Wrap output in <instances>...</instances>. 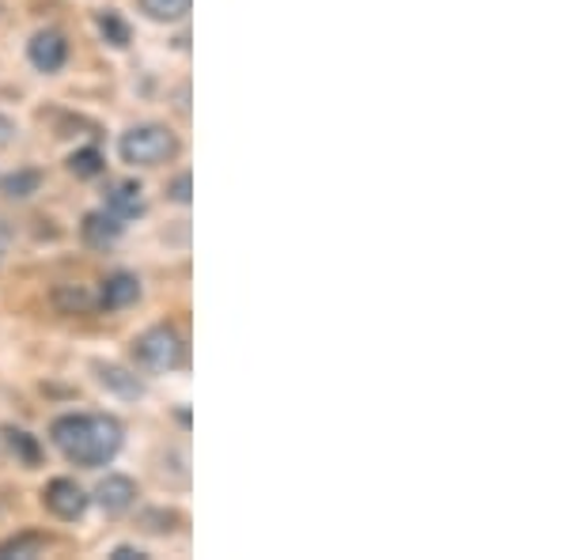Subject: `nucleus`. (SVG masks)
Segmentation results:
<instances>
[{
    "mask_svg": "<svg viewBox=\"0 0 568 560\" xmlns=\"http://www.w3.org/2000/svg\"><path fill=\"white\" fill-rule=\"evenodd\" d=\"M136 299H141V281H136L133 273H110L103 281V288H99V303H103L106 310H122Z\"/></svg>",
    "mask_w": 568,
    "mask_h": 560,
    "instance_id": "nucleus-8",
    "label": "nucleus"
},
{
    "mask_svg": "<svg viewBox=\"0 0 568 560\" xmlns=\"http://www.w3.org/2000/svg\"><path fill=\"white\" fill-rule=\"evenodd\" d=\"M95 371H99V383H103L106 390L122 394V398H141V394H144L141 379H136L133 371H125V367H118V364H95Z\"/></svg>",
    "mask_w": 568,
    "mask_h": 560,
    "instance_id": "nucleus-10",
    "label": "nucleus"
},
{
    "mask_svg": "<svg viewBox=\"0 0 568 560\" xmlns=\"http://www.w3.org/2000/svg\"><path fill=\"white\" fill-rule=\"evenodd\" d=\"M42 503L58 519L72 522V519H80L88 511V492L80 489V485L72 481V477H53V481L42 489Z\"/></svg>",
    "mask_w": 568,
    "mask_h": 560,
    "instance_id": "nucleus-4",
    "label": "nucleus"
},
{
    "mask_svg": "<svg viewBox=\"0 0 568 560\" xmlns=\"http://www.w3.org/2000/svg\"><path fill=\"white\" fill-rule=\"evenodd\" d=\"M4 243H8V232L0 227V254H4Z\"/></svg>",
    "mask_w": 568,
    "mask_h": 560,
    "instance_id": "nucleus-22",
    "label": "nucleus"
},
{
    "mask_svg": "<svg viewBox=\"0 0 568 560\" xmlns=\"http://www.w3.org/2000/svg\"><path fill=\"white\" fill-rule=\"evenodd\" d=\"M69 171L77 174V179H95V174H103V155L95 149H80L69 155Z\"/></svg>",
    "mask_w": 568,
    "mask_h": 560,
    "instance_id": "nucleus-16",
    "label": "nucleus"
},
{
    "mask_svg": "<svg viewBox=\"0 0 568 560\" xmlns=\"http://www.w3.org/2000/svg\"><path fill=\"white\" fill-rule=\"evenodd\" d=\"M144 522H179V516H163V511H149V516H144ZM149 530H155V534H171V527H149Z\"/></svg>",
    "mask_w": 568,
    "mask_h": 560,
    "instance_id": "nucleus-20",
    "label": "nucleus"
},
{
    "mask_svg": "<svg viewBox=\"0 0 568 560\" xmlns=\"http://www.w3.org/2000/svg\"><path fill=\"white\" fill-rule=\"evenodd\" d=\"M4 436H8V447H12L27 466H39V444H34V436H27L23 428H8Z\"/></svg>",
    "mask_w": 568,
    "mask_h": 560,
    "instance_id": "nucleus-17",
    "label": "nucleus"
},
{
    "mask_svg": "<svg viewBox=\"0 0 568 560\" xmlns=\"http://www.w3.org/2000/svg\"><path fill=\"white\" fill-rule=\"evenodd\" d=\"M106 208L118 220L141 216L144 213V190H141V182H133V179L110 182V186H106Z\"/></svg>",
    "mask_w": 568,
    "mask_h": 560,
    "instance_id": "nucleus-7",
    "label": "nucleus"
},
{
    "mask_svg": "<svg viewBox=\"0 0 568 560\" xmlns=\"http://www.w3.org/2000/svg\"><path fill=\"white\" fill-rule=\"evenodd\" d=\"M27 58H31V65L39 72H61L69 61V39L61 31H39L31 39V45H27Z\"/></svg>",
    "mask_w": 568,
    "mask_h": 560,
    "instance_id": "nucleus-5",
    "label": "nucleus"
},
{
    "mask_svg": "<svg viewBox=\"0 0 568 560\" xmlns=\"http://www.w3.org/2000/svg\"><path fill=\"white\" fill-rule=\"evenodd\" d=\"M12 133H16V125L8 122V118H0V144H8V141H12Z\"/></svg>",
    "mask_w": 568,
    "mask_h": 560,
    "instance_id": "nucleus-21",
    "label": "nucleus"
},
{
    "mask_svg": "<svg viewBox=\"0 0 568 560\" xmlns=\"http://www.w3.org/2000/svg\"><path fill=\"white\" fill-rule=\"evenodd\" d=\"M53 303H58L65 315H88V310L95 307V299H91L80 284H61V288L53 292Z\"/></svg>",
    "mask_w": 568,
    "mask_h": 560,
    "instance_id": "nucleus-13",
    "label": "nucleus"
},
{
    "mask_svg": "<svg viewBox=\"0 0 568 560\" xmlns=\"http://www.w3.org/2000/svg\"><path fill=\"white\" fill-rule=\"evenodd\" d=\"M122 220H118L110 208H103V213H88V220H84V238L91 246H110L114 243L118 235H122Z\"/></svg>",
    "mask_w": 568,
    "mask_h": 560,
    "instance_id": "nucleus-9",
    "label": "nucleus"
},
{
    "mask_svg": "<svg viewBox=\"0 0 568 560\" xmlns=\"http://www.w3.org/2000/svg\"><path fill=\"white\" fill-rule=\"evenodd\" d=\"M133 356L144 371L168 375L186 364V342H182V334L175 326H152L133 342Z\"/></svg>",
    "mask_w": 568,
    "mask_h": 560,
    "instance_id": "nucleus-3",
    "label": "nucleus"
},
{
    "mask_svg": "<svg viewBox=\"0 0 568 560\" xmlns=\"http://www.w3.org/2000/svg\"><path fill=\"white\" fill-rule=\"evenodd\" d=\"M168 197H171V201H179V205H186V201H190V171H182L179 179L171 182V186H168Z\"/></svg>",
    "mask_w": 568,
    "mask_h": 560,
    "instance_id": "nucleus-18",
    "label": "nucleus"
},
{
    "mask_svg": "<svg viewBox=\"0 0 568 560\" xmlns=\"http://www.w3.org/2000/svg\"><path fill=\"white\" fill-rule=\"evenodd\" d=\"M118 152H122L125 163L133 167H160V163H171L179 155V136L168 130V125H136V130L122 133L118 141Z\"/></svg>",
    "mask_w": 568,
    "mask_h": 560,
    "instance_id": "nucleus-2",
    "label": "nucleus"
},
{
    "mask_svg": "<svg viewBox=\"0 0 568 560\" xmlns=\"http://www.w3.org/2000/svg\"><path fill=\"white\" fill-rule=\"evenodd\" d=\"M39 186H42L39 171H16V174H8V179H0V194L12 197V201H23V197L39 194Z\"/></svg>",
    "mask_w": 568,
    "mask_h": 560,
    "instance_id": "nucleus-12",
    "label": "nucleus"
},
{
    "mask_svg": "<svg viewBox=\"0 0 568 560\" xmlns=\"http://www.w3.org/2000/svg\"><path fill=\"white\" fill-rule=\"evenodd\" d=\"M136 481L133 477H122V474H110L103 481L95 485V503L106 511V516H125V511L136 503Z\"/></svg>",
    "mask_w": 568,
    "mask_h": 560,
    "instance_id": "nucleus-6",
    "label": "nucleus"
},
{
    "mask_svg": "<svg viewBox=\"0 0 568 560\" xmlns=\"http://www.w3.org/2000/svg\"><path fill=\"white\" fill-rule=\"evenodd\" d=\"M110 560H149V553L136 546H118L114 553H110Z\"/></svg>",
    "mask_w": 568,
    "mask_h": 560,
    "instance_id": "nucleus-19",
    "label": "nucleus"
},
{
    "mask_svg": "<svg viewBox=\"0 0 568 560\" xmlns=\"http://www.w3.org/2000/svg\"><path fill=\"white\" fill-rule=\"evenodd\" d=\"M50 546L42 534H16V538H8V541H0V560H8V557H39L42 549Z\"/></svg>",
    "mask_w": 568,
    "mask_h": 560,
    "instance_id": "nucleus-14",
    "label": "nucleus"
},
{
    "mask_svg": "<svg viewBox=\"0 0 568 560\" xmlns=\"http://www.w3.org/2000/svg\"><path fill=\"white\" fill-rule=\"evenodd\" d=\"M50 439L72 466L99 470V466L114 462V455L122 451L125 428L122 420L106 417V413H69V417L53 420Z\"/></svg>",
    "mask_w": 568,
    "mask_h": 560,
    "instance_id": "nucleus-1",
    "label": "nucleus"
},
{
    "mask_svg": "<svg viewBox=\"0 0 568 560\" xmlns=\"http://www.w3.org/2000/svg\"><path fill=\"white\" fill-rule=\"evenodd\" d=\"M144 16L149 20H160V23H175V20H186L194 0H141Z\"/></svg>",
    "mask_w": 568,
    "mask_h": 560,
    "instance_id": "nucleus-11",
    "label": "nucleus"
},
{
    "mask_svg": "<svg viewBox=\"0 0 568 560\" xmlns=\"http://www.w3.org/2000/svg\"><path fill=\"white\" fill-rule=\"evenodd\" d=\"M95 23H99V34H103L110 45H118V50H125V45H130V27H125V20L118 12L103 8V12L95 16Z\"/></svg>",
    "mask_w": 568,
    "mask_h": 560,
    "instance_id": "nucleus-15",
    "label": "nucleus"
}]
</instances>
